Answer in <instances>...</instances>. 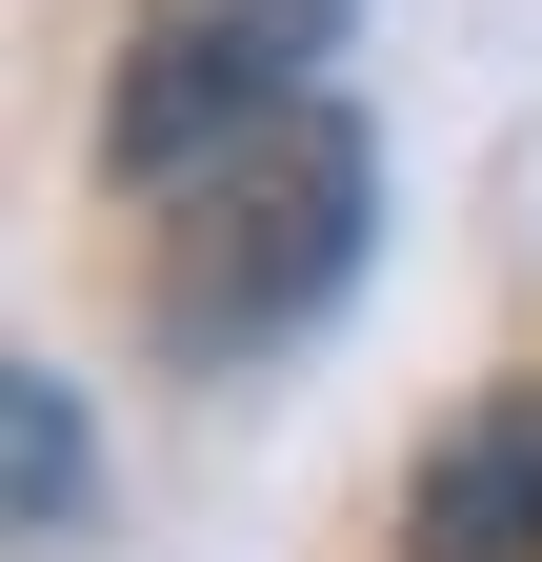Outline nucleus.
<instances>
[{"mask_svg":"<svg viewBox=\"0 0 542 562\" xmlns=\"http://www.w3.org/2000/svg\"><path fill=\"white\" fill-rule=\"evenodd\" d=\"M362 222H382L362 121H342V101H282V121L222 161L201 241L161 261V341H181V362H261V341H302V322L362 281Z\"/></svg>","mask_w":542,"mask_h":562,"instance_id":"nucleus-1","label":"nucleus"},{"mask_svg":"<svg viewBox=\"0 0 542 562\" xmlns=\"http://www.w3.org/2000/svg\"><path fill=\"white\" fill-rule=\"evenodd\" d=\"M342 21H362V0H142V41H121V81H101V181L121 201L222 181L282 101H321Z\"/></svg>","mask_w":542,"mask_h":562,"instance_id":"nucleus-2","label":"nucleus"},{"mask_svg":"<svg viewBox=\"0 0 542 562\" xmlns=\"http://www.w3.org/2000/svg\"><path fill=\"white\" fill-rule=\"evenodd\" d=\"M0 462H21V542H81V522H101V462H81V382H60V362H21V382H0Z\"/></svg>","mask_w":542,"mask_h":562,"instance_id":"nucleus-4","label":"nucleus"},{"mask_svg":"<svg viewBox=\"0 0 542 562\" xmlns=\"http://www.w3.org/2000/svg\"><path fill=\"white\" fill-rule=\"evenodd\" d=\"M402 562H542V382H522V402H462L442 442H422Z\"/></svg>","mask_w":542,"mask_h":562,"instance_id":"nucleus-3","label":"nucleus"}]
</instances>
